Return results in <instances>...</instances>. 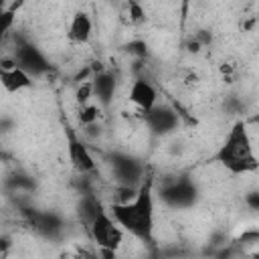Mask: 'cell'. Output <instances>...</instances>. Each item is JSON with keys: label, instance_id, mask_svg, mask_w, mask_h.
Segmentation results:
<instances>
[{"label": "cell", "instance_id": "5bb4252c", "mask_svg": "<svg viewBox=\"0 0 259 259\" xmlns=\"http://www.w3.org/2000/svg\"><path fill=\"white\" fill-rule=\"evenodd\" d=\"M101 210H103L101 200H99L95 194H91V192L83 194V196L79 198V202H77V217H79V221H81L85 227H89Z\"/></svg>", "mask_w": 259, "mask_h": 259}, {"label": "cell", "instance_id": "4fadbf2b", "mask_svg": "<svg viewBox=\"0 0 259 259\" xmlns=\"http://www.w3.org/2000/svg\"><path fill=\"white\" fill-rule=\"evenodd\" d=\"M0 85L8 93H18L32 85V77L26 71H22L20 67H10V69L0 67Z\"/></svg>", "mask_w": 259, "mask_h": 259}, {"label": "cell", "instance_id": "9a60e30c", "mask_svg": "<svg viewBox=\"0 0 259 259\" xmlns=\"http://www.w3.org/2000/svg\"><path fill=\"white\" fill-rule=\"evenodd\" d=\"M14 14H16V6L8 8V10H2L0 12V45L6 36V32L12 28V22H14Z\"/></svg>", "mask_w": 259, "mask_h": 259}, {"label": "cell", "instance_id": "6da1fadb", "mask_svg": "<svg viewBox=\"0 0 259 259\" xmlns=\"http://www.w3.org/2000/svg\"><path fill=\"white\" fill-rule=\"evenodd\" d=\"M109 214L115 223L144 243L154 241V180L148 176L140 182L136 194L125 202L111 204Z\"/></svg>", "mask_w": 259, "mask_h": 259}, {"label": "cell", "instance_id": "52a82bcc", "mask_svg": "<svg viewBox=\"0 0 259 259\" xmlns=\"http://www.w3.org/2000/svg\"><path fill=\"white\" fill-rule=\"evenodd\" d=\"M144 121L154 136H168L180 125V117L170 105H154L152 109L144 111Z\"/></svg>", "mask_w": 259, "mask_h": 259}, {"label": "cell", "instance_id": "8992f818", "mask_svg": "<svg viewBox=\"0 0 259 259\" xmlns=\"http://www.w3.org/2000/svg\"><path fill=\"white\" fill-rule=\"evenodd\" d=\"M10 57L14 59L16 67H20L22 71H26L30 77L45 75L51 69L49 59L45 57V53L36 45L28 42V40H18V45L14 47V53Z\"/></svg>", "mask_w": 259, "mask_h": 259}, {"label": "cell", "instance_id": "9c48e42d", "mask_svg": "<svg viewBox=\"0 0 259 259\" xmlns=\"http://www.w3.org/2000/svg\"><path fill=\"white\" fill-rule=\"evenodd\" d=\"M28 223L32 225V229L36 233H40L42 237H49V239H55L59 237V233L63 231V221L59 214L55 212H49V210H36V208H26L24 210Z\"/></svg>", "mask_w": 259, "mask_h": 259}, {"label": "cell", "instance_id": "7c38bea8", "mask_svg": "<svg viewBox=\"0 0 259 259\" xmlns=\"http://www.w3.org/2000/svg\"><path fill=\"white\" fill-rule=\"evenodd\" d=\"M93 32V22L89 18L87 12H75L71 22H69V30H67V38L75 45H87Z\"/></svg>", "mask_w": 259, "mask_h": 259}, {"label": "cell", "instance_id": "30bf717a", "mask_svg": "<svg viewBox=\"0 0 259 259\" xmlns=\"http://www.w3.org/2000/svg\"><path fill=\"white\" fill-rule=\"evenodd\" d=\"M130 101H132L136 107H140L142 113H144V111H148V109H152V107L156 105V101H158V91H156V87H154L148 79L138 77V79H134V83H132V87H130Z\"/></svg>", "mask_w": 259, "mask_h": 259}, {"label": "cell", "instance_id": "7a4b0ae2", "mask_svg": "<svg viewBox=\"0 0 259 259\" xmlns=\"http://www.w3.org/2000/svg\"><path fill=\"white\" fill-rule=\"evenodd\" d=\"M212 160L233 174H247L257 170V156L253 152V144L245 121H235V125L229 130L225 142L219 146Z\"/></svg>", "mask_w": 259, "mask_h": 259}, {"label": "cell", "instance_id": "277c9868", "mask_svg": "<svg viewBox=\"0 0 259 259\" xmlns=\"http://www.w3.org/2000/svg\"><path fill=\"white\" fill-rule=\"evenodd\" d=\"M160 198L166 206L170 208H190L196 204L198 200V186L186 178V176H178L170 182H166L162 188H160Z\"/></svg>", "mask_w": 259, "mask_h": 259}, {"label": "cell", "instance_id": "ba28073f", "mask_svg": "<svg viewBox=\"0 0 259 259\" xmlns=\"http://www.w3.org/2000/svg\"><path fill=\"white\" fill-rule=\"evenodd\" d=\"M67 152H69V160H71L73 168L79 174H89L95 170V160H93L87 144L83 140H79L73 132L67 134Z\"/></svg>", "mask_w": 259, "mask_h": 259}, {"label": "cell", "instance_id": "2e32d148", "mask_svg": "<svg viewBox=\"0 0 259 259\" xmlns=\"http://www.w3.org/2000/svg\"><path fill=\"white\" fill-rule=\"evenodd\" d=\"M97 115H99V109H97V105H81V109H79V121H81V125H91V123H95L97 121Z\"/></svg>", "mask_w": 259, "mask_h": 259}, {"label": "cell", "instance_id": "ffe728a7", "mask_svg": "<svg viewBox=\"0 0 259 259\" xmlns=\"http://www.w3.org/2000/svg\"><path fill=\"white\" fill-rule=\"evenodd\" d=\"M10 247V239L8 237H0V249H6Z\"/></svg>", "mask_w": 259, "mask_h": 259}, {"label": "cell", "instance_id": "ac0fdd59", "mask_svg": "<svg viewBox=\"0 0 259 259\" xmlns=\"http://www.w3.org/2000/svg\"><path fill=\"white\" fill-rule=\"evenodd\" d=\"M130 16H132V20H136V22H140V20H144V12H142V8H140L138 4H132V10H130Z\"/></svg>", "mask_w": 259, "mask_h": 259}, {"label": "cell", "instance_id": "e0dca14e", "mask_svg": "<svg viewBox=\"0 0 259 259\" xmlns=\"http://www.w3.org/2000/svg\"><path fill=\"white\" fill-rule=\"evenodd\" d=\"M91 97H93L91 81H83V83L77 87V91H75V99H77V103H79V105H87Z\"/></svg>", "mask_w": 259, "mask_h": 259}, {"label": "cell", "instance_id": "d6986e66", "mask_svg": "<svg viewBox=\"0 0 259 259\" xmlns=\"http://www.w3.org/2000/svg\"><path fill=\"white\" fill-rule=\"evenodd\" d=\"M247 202H249V206H251L253 210H257V208H259V194H257V192H249V194H247Z\"/></svg>", "mask_w": 259, "mask_h": 259}, {"label": "cell", "instance_id": "3957f363", "mask_svg": "<svg viewBox=\"0 0 259 259\" xmlns=\"http://www.w3.org/2000/svg\"><path fill=\"white\" fill-rule=\"evenodd\" d=\"M87 229H89L91 239L95 241V245L101 247L105 255H115V249L121 245L123 231L115 223V219L109 214V210L103 208Z\"/></svg>", "mask_w": 259, "mask_h": 259}, {"label": "cell", "instance_id": "5b68a950", "mask_svg": "<svg viewBox=\"0 0 259 259\" xmlns=\"http://www.w3.org/2000/svg\"><path fill=\"white\" fill-rule=\"evenodd\" d=\"M111 166V176L119 186L127 188H138L140 182L146 178L144 176V164L140 158L125 154V152H113L109 158Z\"/></svg>", "mask_w": 259, "mask_h": 259}, {"label": "cell", "instance_id": "8fae6325", "mask_svg": "<svg viewBox=\"0 0 259 259\" xmlns=\"http://www.w3.org/2000/svg\"><path fill=\"white\" fill-rule=\"evenodd\" d=\"M91 87H93V97H97L101 107H109L117 87L115 75L111 71H99L91 77Z\"/></svg>", "mask_w": 259, "mask_h": 259}]
</instances>
